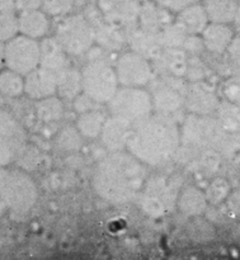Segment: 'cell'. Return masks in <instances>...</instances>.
Instances as JSON below:
<instances>
[{
	"label": "cell",
	"instance_id": "obj_11",
	"mask_svg": "<svg viewBox=\"0 0 240 260\" xmlns=\"http://www.w3.org/2000/svg\"><path fill=\"white\" fill-rule=\"evenodd\" d=\"M114 68L121 86L146 88L157 75L152 61L132 50L118 56Z\"/></svg>",
	"mask_w": 240,
	"mask_h": 260
},
{
	"label": "cell",
	"instance_id": "obj_38",
	"mask_svg": "<svg viewBox=\"0 0 240 260\" xmlns=\"http://www.w3.org/2000/svg\"><path fill=\"white\" fill-rule=\"evenodd\" d=\"M81 144H83V136L76 127L75 128L66 127L57 136V145L61 147V150H65V151H76L80 149Z\"/></svg>",
	"mask_w": 240,
	"mask_h": 260
},
{
	"label": "cell",
	"instance_id": "obj_32",
	"mask_svg": "<svg viewBox=\"0 0 240 260\" xmlns=\"http://www.w3.org/2000/svg\"><path fill=\"white\" fill-rule=\"evenodd\" d=\"M188 35H190V33L186 30V28L183 27L181 23H178L175 19L174 22L168 24L164 29H162L159 32L160 41H162V45L164 48L165 47L183 48V45H185Z\"/></svg>",
	"mask_w": 240,
	"mask_h": 260
},
{
	"label": "cell",
	"instance_id": "obj_18",
	"mask_svg": "<svg viewBox=\"0 0 240 260\" xmlns=\"http://www.w3.org/2000/svg\"><path fill=\"white\" fill-rule=\"evenodd\" d=\"M131 123L118 117H107L99 137L108 152L126 150L130 134H131Z\"/></svg>",
	"mask_w": 240,
	"mask_h": 260
},
{
	"label": "cell",
	"instance_id": "obj_7",
	"mask_svg": "<svg viewBox=\"0 0 240 260\" xmlns=\"http://www.w3.org/2000/svg\"><path fill=\"white\" fill-rule=\"evenodd\" d=\"M80 71L83 93L98 104L108 103L121 86L116 68L108 61L88 60Z\"/></svg>",
	"mask_w": 240,
	"mask_h": 260
},
{
	"label": "cell",
	"instance_id": "obj_8",
	"mask_svg": "<svg viewBox=\"0 0 240 260\" xmlns=\"http://www.w3.org/2000/svg\"><path fill=\"white\" fill-rule=\"evenodd\" d=\"M107 107L109 116L118 117L131 124L154 112L149 90L136 86H119Z\"/></svg>",
	"mask_w": 240,
	"mask_h": 260
},
{
	"label": "cell",
	"instance_id": "obj_28",
	"mask_svg": "<svg viewBox=\"0 0 240 260\" xmlns=\"http://www.w3.org/2000/svg\"><path fill=\"white\" fill-rule=\"evenodd\" d=\"M106 119L107 116L103 112L99 109H92L79 114L76 119V128L80 132L83 139H97L101 135Z\"/></svg>",
	"mask_w": 240,
	"mask_h": 260
},
{
	"label": "cell",
	"instance_id": "obj_35",
	"mask_svg": "<svg viewBox=\"0 0 240 260\" xmlns=\"http://www.w3.org/2000/svg\"><path fill=\"white\" fill-rule=\"evenodd\" d=\"M78 0H42L41 9L51 18H61L73 13Z\"/></svg>",
	"mask_w": 240,
	"mask_h": 260
},
{
	"label": "cell",
	"instance_id": "obj_23",
	"mask_svg": "<svg viewBox=\"0 0 240 260\" xmlns=\"http://www.w3.org/2000/svg\"><path fill=\"white\" fill-rule=\"evenodd\" d=\"M208 201L203 190L195 185H188L179 190L177 200V208L188 217H198L206 212Z\"/></svg>",
	"mask_w": 240,
	"mask_h": 260
},
{
	"label": "cell",
	"instance_id": "obj_43",
	"mask_svg": "<svg viewBox=\"0 0 240 260\" xmlns=\"http://www.w3.org/2000/svg\"><path fill=\"white\" fill-rule=\"evenodd\" d=\"M183 48L188 55H200L202 51H206L201 35H188Z\"/></svg>",
	"mask_w": 240,
	"mask_h": 260
},
{
	"label": "cell",
	"instance_id": "obj_47",
	"mask_svg": "<svg viewBox=\"0 0 240 260\" xmlns=\"http://www.w3.org/2000/svg\"><path fill=\"white\" fill-rule=\"evenodd\" d=\"M141 2H144V0H141Z\"/></svg>",
	"mask_w": 240,
	"mask_h": 260
},
{
	"label": "cell",
	"instance_id": "obj_15",
	"mask_svg": "<svg viewBox=\"0 0 240 260\" xmlns=\"http://www.w3.org/2000/svg\"><path fill=\"white\" fill-rule=\"evenodd\" d=\"M24 95L32 101L57 95V74L38 66L24 76Z\"/></svg>",
	"mask_w": 240,
	"mask_h": 260
},
{
	"label": "cell",
	"instance_id": "obj_26",
	"mask_svg": "<svg viewBox=\"0 0 240 260\" xmlns=\"http://www.w3.org/2000/svg\"><path fill=\"white\" fill-rule=\"evenodd\" d=\"M202 4L211 23L233 25L240 0H202Z\"/></svg>",
	"mask_w": 240,
	"mask_h": 260
},
{
	"label": "cell",
	"instance_id": "obj_34",
	"mask_svg": "<svg viewBox=\"0 0 240 260\" xmlns=\"http://www.w3.org/2000/svg\"><path fill=\"white\" fill-rule=\"evenodd\" d=\"M19 35L17 10H0V43Z\"/></svg>",
	"mask_w": 240,
	"mask_h": 260
},
{
	"label": "cell",
	"instance_id": "obj_37",
	"mask_svg": "<svg viewBox=\"0 0 240 260\" xmlns=\"http://www.w3.org/2000/svg\"><path fill=\"white\" fill-rule=\"evenodd\" d=\"M221 94L224 99L240 107V69L230 74L221 85Z\"/></svg>",
	"mask_w": 240,
	"mask_h": 260
},
{
	"label": "cell",
	"instance_id": "obj_19",
	"mask_svg": "<svg viewBox=\"0 0 240 260\" xmlns=\"http://www.w3.org/2000/svg\"><path fill=\"white\" fill-rule=\"evenodd\" d=\"M17 13L20 35L38 41L47 37L51 29V17H48L41 8L20 10Z\"/></svg>",
	"mask_w": 240,
	"mask_h": 260
},
{
	"label": "cell",
	"instance_id": "obj_24",
	"mask_svg": "<svg viewBox=\"0 0 240 260\" xmlns=\"http://www.w3.org/2000/svg\"><path fill=\"white\" fill-rule=\"evenodd\" d=\"M94 30H96V45L104 50L116 53L121 51L125 45H127L126 30L106 20L97 24Z\"/></svg>",
	"mask_w": 240,
	"mask_h": 260
},
{
	"label": "cell",
	"instance_id": "obj_4",
	"mask_svg": "<svg viewBox=\"0 0 240 260\" xmlns=\"http://www.w3.org/2000/svg\"><path fill=\"white\" fill-rule=\"evenodd\" d=\"M37 185L23 169L0 167V202L7 211L25 213L37 202Z\"/></svg>",
	"mask_w": 240,
	"mask_h": 260
},
{
	"label": "cell",
	"instance_id": "obj_6",
	"mask_svg": "<svg viewBox=\"0 0 240 260\" xmlns=\"http://www.w3.org/2000/svg\"><path fill=\"white\" fill-rule=\"evenodd\" d=\"M53 37L70 57L85 56L96 45V30L84 14L70 13L57 18Z\"/></svg>",
	"mask_w": 240,
	"mask_h": 260
},
{
	"label": "cell",
	"instance_id": "obj_44",
	"mask_svg": "<svg viewBox=\"0 0 240 260\" xmlns=\"http://www.w3.org/2000/svg\"><path fill=\"white\" fill-rule=\"evenodd\" d=\"M42 5V0H15V10L20 12V10L27 9H38Z\"/></svg>",
	"mask_w": 240,
	"mask_h": 260
},
{
	"label": "cell",
	"instance_id": "obj_45",
	"mask_svg": "<svg viewBox=\"0 0 240 260\" xmlns=\"http://www.w3.org/2000/svg\"><path fill=\"white\" fill-rule=\"evenodd\" d=\"M233 28H234V29H235V32H240V5H239V8H238V12H236L235 18H234Z\"/></svg>",
	"mask_w": 240,
	"mask_h": 260
},
{
	"label": "cell",
	"instance_id": "obj_10",
	"mask_svg": "<svg viewBox=\"0 0 240 260\" xmlns=\"http://www.w3.org/2000/svg\"><path fill=\"white\" fill-rule=\"evenodd\" d=\"M40 41L17 35L4 43L3 61L7 69L25 76L40 66Z\"/></svg>",
	"mask_w": 240,
	"mask_h": 260
},
{
	"label": "cell",
	"instance_id": "obj_20",
	"mask_svg": "<svg viewBox=\"0 0 240 260\" xmlns=\"http://www.w3.org/2000/svg\"><path fill=\"white\" fill-rule=\"evenodd\" d=\"M235 33V29L231 24L210 22L201 33V38H202L203 46L207 52L220 56L225 55Z\"/></svg>",
	"mask_w": 240,
	"mask_h": 260
},
{
	"label": "cell",
	"instance_id": "obj_9",
	"mask_svg": "<svg viewBox=\"0 0 240 260\" xmlns=\"http://www.w3.org/2000/svg\"><path fill=\"white\" fill-rule=\"evenodd\" d=\"M188 83L190 81L179 76L155 75L147 85L154 112L177 114L185 107Z\"/></svg>",
	"mask_w": 240,
	"mask_h": 260
},
{
	"label": "cell",
	"instance_id": "obj_29",
	"mask_svg": "<svg viewBox=\"0 0 240 260\" xmlns=\"http://www.w3.org/2000/svg\"><path fill=\"white\" fill-rule=\"evenodd\" d=\"M35 112L38 121L43 123H53L60 121L65 112L63 99L58 95H52L36 101Z\"/></svg>",
	"mask_w": 240,
	"mask_h": 260
},
{
	"label": "cell",
	"instance_id": "obj_13",
	"mask_svg": "<svg viewBox=\"0 0 240 260\" xmlns=\"http://www.w3.org/2000/svg\"><path fill=\"white\" fill-rule=\"evenodd\" d=\"M141 0H97L104 20L127 30L136 27L141 9Z\"/></svg>",
	"mask_w": 240,
	"mask_h": 260
},
{
	"label": "cell",
	"instance_id": "obj_27",
	"mask_svg": "<svg viewBox=\"0 0 240 260\" xmlns=\"http://www.w3.org/2000/svg\"><path fill=\"white\" fill-rule=\"evenodd\" d=\"M56 74H57V95L63 101L64 99L74 101L75 96L83 91L81 71L68 66Z\"/></svg>",
	"mask_w": 240,
	"mask_h": 260
},
{
	"label": "cell",
	"instance_id": "obj_12",
	"mask_svg": "<svg viewBox=\"0 0 240 260\" xmlns=\"http://www.w3.org/2000/svg\"><path fill=\"white\" fill-rule=\"evenodd\" d=\"M24 128L14 116L0 108V167L15 161L18 151L25 144Z\"/></svg>",
	"mask_w": 240,
	"mask_h": 260
},
{
	"label": "cell",
	"instance_id": "obj_33",
	"mask_svg": "<svg viewBox=\"0 0 240 260\" xmlns=\"http://www.w3.org/2000/svg\"><path fill=\"white\" fill-rule=\"evenodd\" d=\"M206 198L208 205L219 206L223 202L228 201L229 196L231 194V185L225 178H216L208 184L207 189L205 190Z\"/></svg>",
	"mask_w": 240,
	"mask_h": 260
},
{
	"label": "cell",
	"instance_id": "obj_16",
	"mask_svg": "<svg viewBox=\"0 0 240 260\" xmlns=\"http://www.w3.org/2000/svg\"><path fill=\"white\" fill-rule=\"evenodd\" d=\"M157 75H173L186 78L188 53L185 48L165 47L154 61H152Z\"/></svg>",
	"mask_w": 240,
	"mask_h": 260
},
{
	"label": "cell",
	"instance_id": "obj_21",
	"mask_svg": "<svg viewBox=\"0 0 240 260\" xmlns=\"http://www.w3.org/2000/svg\"><path fill=\"white\" fill-rule=\"evenodd\" d=\"M174 13L160 7V5H158L153 0H144L141 3V9H140L137 25L141 27L142 29L159 33L168 24L174 22Z\"/></svg>",
	"mask_w": 240,
	"mask_h": 260
},
{
	"label": "cell",
	"instance_id": "obj_41",
	"mask_svg": "<svg viewBox=\"0 0 240 260\" xmlns=\"http://www.w3.org/2000/svg\"><path fill=\"white\" fill-rule=\"evenodd\" d=\"M153 2L157 3L160 7L165 8V9L170 10L174 14H177L179 10L185 9V8L190 7V5L195 4V3L201 2V0H153Z\"/></svg>",
	"mask_w": 240,
	"mask_h": 260
},
{
	"label": "cell",
	"instance_id": "obj_42",
	"mask_svg": "<svg viewBox=\"0 0 240 260\" xmlns=\"http://www.w3.org/2000/svg\"><path fill=\"white\" fill-rule=\"evenodd\" d=\"M225 55L229 58L231 65L235 66L236 69H240V32L235 33L233 41H231L228 50H226Z\"/></svg>",
	"mask_w": 240,
	"mask_h": 260
},
{
	"label": "cell",
	"instance_id": "obj_25",
	"mask_svg": "<svg viewBox=\"0 0 240 260\" xmlns=\"http://www.w3.org/2000/svg\"><path fill=\"white\" fill-rule=\"evenodd\" d=\"M175 20L181 23L190 35H201L206 25L210 23L202 0L179 10L175 14Z\"/></svg>",
	"mask_w": 240,
	"mask_h": 260
},
{
	"label": "cell",
	"instance_id": "obj_14",
	"mask_svg": "<svg viewBox=\"0 0 240 260\" xmlns=\"http://www.w3.org/2000/svg\"><path fill=\"white\" fill-rule=\"evenodd\" d=\"M221 98L216 89L206 80L190 81L186 93L185 107L188 113L198 116H214Z\"/></svg>",
	"mask_w": 240,
	"mask_h": 260
},
{
	"label": "cell",
	"instance_id": "obj_31",
	"mask_svg": "<svg viewBox=\"0 0 240 260\" xmlns=\"http://www.w3.org/2000/svg\"><path fill=\"white\" fill-rule=\"evenodd\" d=\"M214 116L228 132L238 134L240 131V107L223 98Z\"/></svg>",
	"mask_w": 240,
	"mask_h": 260
},
{
	"label": "cell",
	"instance_id": "obj_1",
	"mask_svg": "<svg viewBox=\"0 0 240 260\" xmlns=\"http://www.w3.org/2000/svg\"><path fill=\"white\" fill-rule=\"evenodd\" d=\"M146 165L127 150L108 152L92 178L94 192L111 205H126L139 197L147 179Z\"/></svg>",
	"mask_w": 240,
	"mask_h": 260
},
{
	"label": "cell",
	"instance_id": "obj_22",
	"mask_svg": "<svg viewBox=\"0 0 240 260\" xmlns=\"http://www.w3.org/2000/svg\"><path fill=\"white\" fill-rule=\"evenodd\" d=\"M41 48V58L40 66L52 70L55 73L63 70V69L70 66L69 63V57L70 56L66 53L63 46L58 43L55 37H45L40 40Z\"/></svg>",
	"mask_w": 240,
	"mask_h": 260
},
{
	"label": "cell",
	"instance_id": "obj_5",
	"mask_svg": "<svg viewBox=\"0 0 240 260\" xmlns=\"http://www.w3.org/2000/svg\"><path fill=\"white\" fill-rule=\"evenodd\" d=\"M178 194L179 185L175 183L174 178L157 174L147 177L137 200L145 215L152 218H159L177 207Z\"/></svg>",
	"mask_w": 240,
	"mask_h": 260
},
{
	"label": "cell",
	"instance_id": "obj_40",
	"mask_svg": "<svg viewBox=\"0 0 240 260\" xmlns=\"http://www.w3.org/2000/svg\"><path fill=\"white\" fill-rule=\"evenodd\" d=\"M73 106H74V109L80 114V113H84V112L92 111V109H97L98 103L94 102L91 96H88L85 93L81 91V93L79 94L78 96H75V99L73 101Z\"/></svg>",
	"mask_w": 240,
	"mask_h": 260
},
{
	"label": "cell",
	"instance_id": "obj_2",
	"mask_svg": "<svg viewBox=\"0 0 240 260\" xmlns=\"http://www.w3.org/2000/svg\"><path fill=\"white\" fill-rule=\"evenodd\" d=\"M181 146V126L175 114L153 112L132 123L126 150L146 167H160L174 159Z\"/></svg>",
	"mask_w": 240,
	"mask_h": 260
},
{
	"label": "cell",
	"instance_id": "obj_17",
	"mask_svg": "<svg viewBox=\"0 0 240 260\" xmlns=\"http://www.w3.org/2000/svg\"><path fill=\"white\" fill-rule=\"evenodd\" d=\"M126 41L127 45L130 46V50L140 53L150 61H154L164 48L159 33L142 29L139 25L126 30Z\"/></svg>",
	"mask_w": 240,
	"mask_h": 260
},
{
	"label": "cell",
	"instance_id": "obj_36",
	"mask_svg": "<svg viewBox=\"0 0 240 260\" xmlns=\"http://www.w3.org/2000/svg\"><path fill=\"white\" fill-rule=\"evenodd\" d=\"M192 223L190 228V234L195 241L197 243H208L213 241L216 235L215 228L210 222L205 221L201 216L198 217H192Z\"/></svg>",
	"mask_w": 240,
	"mask_h": 260
},
{
	"label": "cell",
	"instance_id": "obj_3",
	"mask_svg": "<svg viewBox=\"0 0 240 260\" xmlns=\"http://www.w3.org/2000/svg\"><path fill=\"white\" fill-rule=\"evenodd\" d=\"M230 134L215 116L190 113L181 124V146L174 157L181 162H190L207 150H216L221 155Z\"/></svg>",
	"mask_w": 240,
	"mask_h": 260
},
{
	"label": "cell",
	"instance_id": "obj_46",
	"mask_svg": "<svg viewBox=\"0 0 240 260\" xmlns=\"http://www.w3.org/2000/svg\"><path fill=\"white\" fill-rule=\"evenodd\" d=\"M84 3H85V0H78V4H79V5L84 4Z\"/></svg>",
	"mask_w": 240,
	"mask_h": 260
},
{
	"label": "cell",
	"instance_id": "obj_30",
	"mask_svg": "<svg viewBox=\"0 0 240 260\" xmlns=\"http://www.w3.org/2000/svg\"><path fill=\"white\" fill-rule=\"evenodd\" d=\"M0 95L9 99L24 95V76L10 69L0 71Z\"/></svg>",
	"mask_w": 240,
	"mask_h": 260
},
{
	"label": "cell",
	"instance_id": "obj_39",
	"mask_svg": "<svg viewBox=\"0 0 240 260\" xmlns=\"http://www.w3.org/2000/svg\"><path fill=\"white\" fill-rule=\"evenodd\" d=\"M206 76V65L202 62L198 55H188L187 73L186 78L188 81L205 80Z\"/></svg>",
	"mask_w": 240,
	"mask_h": 260
}]
</instances>
